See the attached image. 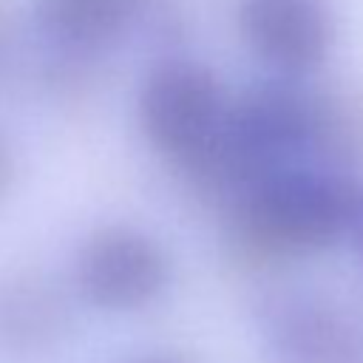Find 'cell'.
<instances>
[{"label": "cell", "instance_id": "6da1fadb", "mask_svg": "<svg viewBox=\"0 0 363 363\" xmlns=\"http://www.w3.org/2000/svg\"><path fill=\"white\" fill-rule=\"evenodd\" d=\"M360 210L363 187L349 173L286 164L227 207V247L235 264L269 269L329 250Z\"/></svg>", "mask_w": 363, "mask_h": 363}, {"label": "cell", "instance_id": "7a4b0ae2", "mask_svg": "<svg viewBox=\"0 0 363 363\" xmlns=\"http://www.w3.org/2000/svg\"><path fill=\"white\" fill-rule=\"evenodd\" d=\"M230 96L218 77L184 57L156 62L139 88V125L159 156L190 170L216 142Z\"/></svg>", "mask_w": 363, "mask_h": 363}, {"label": "cell", "instance_id": "3957f363", "mask_svg": "<svg viewBox=\"0 0 363 363\" xmlns=\"http://www.w3.org/2000/svg\"><path fill=\"white\" fill-rule=\"evenodd\" d=\"M170 284V258L145 230L108 224L94 230L74 258L77 295L108 315H130L156 303Z\"/></svg>", "mask_w": 363, "mask_h": 363}, {"label": "cell", "instance_id": "277c9868", "mask_svg": "<svg viewBox=\"0 0 363 363\" xmlns=\"http://www.w3.org/2000/svg\"><path fill=\"white\" fill-rule=\"evenodd\" d=\"M238 28L250 51L284 79L318 68L335 40L326 0H241Z\"/></svg>", "mask_w": 363, "mask_h": 363}, {"label": "cell", "instance_id": "5b68a950", "mask_svg": "<svg viewBox=\"0 0 363 363\" xmlns=\"http://www.w3.org/2000/svg\"><path fill=\"white\" fill-rule=\"evenodd\" d=\"M71 329L65 292L37 269H17L0 281V352L34 360L62 346Z\"/></svg>", "mask_w": 363, "mask_h": 363}, {"label": "cell", "instance_id": "8992f818", "mask_svg": "<svg viewBox=\"0 0 363 363\" xmlns=\"http://www.w3.org/2000/svg\"><path fill=\"white\" fill-rule=\"evenodd\" d=\"M278 363H357L360 343L340 309L320 298H281L267 312Z\"/></svg>", "mask_w": 363, "mask_h": 363}, {"label": "cell", "instance_id": "52a82bcc", "mask_svg": "<svg viewBox=\"0 0 363 363\" xmlns=\"http://www.w3.org/2000/svg\"><path fill=\"white\" fill-rule=\"evenodd\" d=\"M326 170L363 164V88L323 85L306 91V142Z\"/></svg>", "mask_w": 363, "mask_h": 363}, {"label": "cell", "instance_id": "ba28073f", "mask_svg": "<svg viewBox=\"0 0 363 363\" xmlns=\"http://www.w3.org/2000/svg\"><path fill=\"white\" fill-rule=\"evenodd\" d=\"M145 0H37L34 14L45 37L68 48H96L116 40Z\"/></svg>", "mask_w": 363, "mask_h": 363}, {"label": "cell", "instance_id": "9c48e42d", "mask_svg": "<svg viewBox=\"0 0 363 363\" xmlns=\"http://www.w3.org/2000/svg\"><path fill=\"white\" fill-rule=\"evenodd\" d=\"M11 45H14V9L9 0H0V71L9 62Z\"/></svg>", "mask_w": 363, "mask_h": 363}, {"label": "cell", "instance_id": "30bf717a", "mask_svg": "<svg viewBox=\"0 0 363 363\" xmlns=\"http://www.w3.org/2000/svg\"><path fill=\"white\" fill-rule=\"evenodd\" d=\"M11 179H14V159H11V150H9L6 139L0 136V201L6 199V193L11 187Z\"/></svg>", "mask_w": 363, "mask_h": 363}, {"label": "cell", "instance_id": "8fae6325", "mask_svg": "<svg viewBox=\"0 0 363 363\" xmlns=\"http://www.w3.org/2000/svg\"><path fill=\"white\" fill-rule=\"evenodd\" d=\"M133 363H184L179 357H167V354H147V357H139Z\"/></svg>", "mask_w": 363, "mask_h": 363}, {"label": "cell", "instance_id": "7c38bea8", "mask_svg": "<svg viewBox=\"0 0 363 363\" xmlns=\"http://www.w3.org/2000/svg\"><path fill=\"white\" fill-rule=\"evenodd\" d=\"M354 230H357V235H360V244H363V210H360V218H357V227H354Z\"/></svg>", "mask_w": 363, "mask_h": 363}]
</instances>
